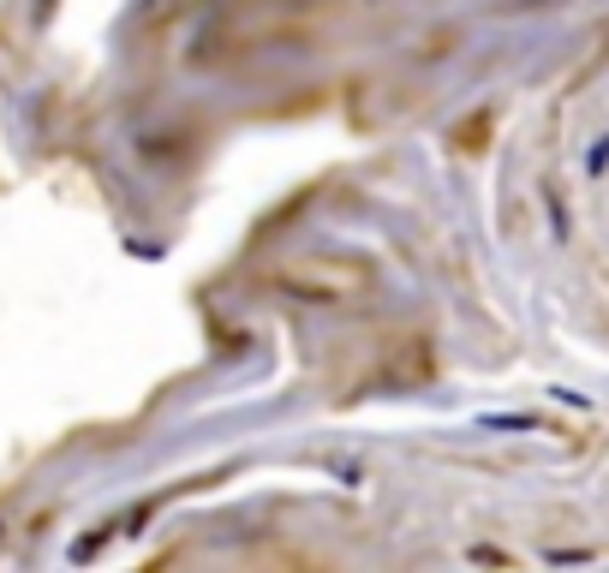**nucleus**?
<instances>
[{
  "label": "nucleus",
  "mask_w": 609,
  "mask_h": 573,
  "mask_svg": "<svg viewBox=\"0 0 609 573\" xmlns=\"http://www.w3.org/2000/svg\"><path fill=\"white\" fill-rule=\"evenodd\" d=\"M609 168V138H598V150H591V173Z\"/></svg>",
  "instance_id": "1"
}]
</instances>
